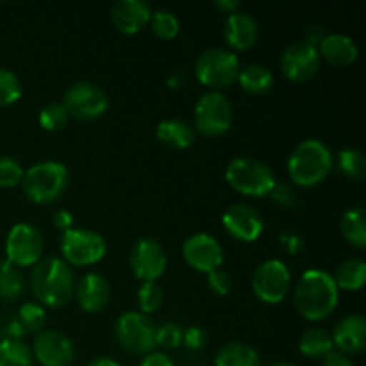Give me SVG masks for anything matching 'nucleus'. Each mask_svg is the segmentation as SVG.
<instances>
[{
	"label": "nucleus",
	"mask_w": 366,
	"mask_h": 366,
	"mask_svg": "<svg viewBox=\"0 0 366 366\" xmlns=\"http://www.w3.org/2000/svg\"><path fill=\"white\" fill-rule=\"evenodd\" d=\"M293 300L302 318L310 322H320L335 313L340 300V290L329 272L311 268L304 272L297 281Z\"/></svg>",
	"instance_id": "nucleus-1"
},
{
	"label": "nucleus",
	"mask_w": 366,
	"mask_h": 366,
	"mask_svg": "<svg viewBox=\"0 0 366 366\" xmlns=\"http://www.w3.org/2000/svg\"><path fill=\"white\" fill-rule=\"evenodd\" d=\"M32 293L41 306H66L75 292V279L71 268L59 257H45L34 264L31 272Z\"/></svg>",
	"instance_id": "nucleus-2"
},
{
	"label": "nucleus",
	"mask_w": 366,
	"mask_h": 366,
	"mask_svg": "<svg viewBox=\"0 0 366 366\" xmlns=\"http://www.w3.org/2000/svg\"><path fill=\"white\" fill-rule=\"evenodd\" d=\"M335 167L331 149L320 139H304L288 157V175L293 184L313 188L320 184Z\"/></svg>",
	"instance_id": "nucleus-3"
},
{
	"label": "nucleus",
	"mask_w": 366,
	"mask_h": 366,
	"mask_svg": "<svg viewBox=\"0 0 366 366\" xmlns=\"http://www.w3.org/2000/svg\"><path fill=\"white\" fill-rule=\"evenodd\" d=\"M70 175L66 164L59 161H41L24 172L21 189L34 204H50L66 192Z\"/></svg>",
	"instance_id": "nucleus-4"
},
{
	"label": "nucleus",
	"mask_w": 366,
	"mask_h": 366,
	"mask_svg": "<svg viewBox=\"0 0 366 366\" xmlns=\"http://www.w3.org/2000/svg\"><path fill=\"white\" fill-rule=\"evenodd\" d=\"M225 181L234 192L247 197H267L277 184L272 168L252 157L232 159L225 168Z\"/></svg>",
	"instance_id": "nucleus-5"
},
{
	"label": "nucleus",
	"mask_w": 366,
	"mask_h": 366,
	"mask_svg": "<svg viewBox=\"0 0 366 366\" xmlns=\"http://www.w3.org/2000/svg\"><path fill=\"white\" fill-rule=\"evenodd\" d=\"M239 61L234 52L227 49H209L200 54L195 63V75L199 82L213 92L234 84L239 75Z\"/></svg>",
	"instance_id": "nucleus-6"
},
{
	"label": "nucleus",
	"mask_w": 366,
	"mask_h": 366,
	"mask_svg": "<svg viewBox=\"0 0 366 366\" xmlns=\"http://www.w3.org/2000/svg\"><path fill=\"white\" fill-rule=\"evenodd\" d=\"M118 345L136 356H145L156 347V324L139 311H127L114 325Z\"/></svg>",
	"instance_id": "nucleus-7"
},
{
	"label": "nucleus",
	"mask_w": 366,
	"mask_h": 366,
	"mask_svg": "<svg viewBox=\"0 0 366 366\" xmlns=\"http://www.w3.org/2000/svg\"><path fill=\"white\" fill-rule=\"evenodd\" d=\"M107 245L106 239L95 231L89 229H74L63 232L61 236V254L64 263L75 264V267H92V264L102 261L106 256Z\"/></svg>",
	"instance_id": "nucleus-8"
},
{
	"label": "nucleus",
	"mask_w": 366,
	"mask_h": 366,
	"mask_svg": "<svg viewBox=\"0 0 366 366\" xmlns=\"http://www.w3.org/2000/svg\"><path fill=\"white\" fill-rule=\"evenodd\" d=\"M193 113H195V129L204 136L225 134L234 120L231 100L220 92L204 93Z\"/></svg>",
	"instance_id": "nucleus-9"
},
{
	"label": "nucleus",
	"mask_w": 366,
	"mask_h": 366,
	"mask_svg": "<svg viewBox=\"0 0 366 366\" xmlns=\"http://www.w3.org/2000/svg\"><path fill=\"white\" fill-rule=\"evenodd\" d=\"M61 104L66 107L71 118L89 122L97 120L106 113V109L109 107V99H107L106 92L95 82L79 81L64 92Z\"/></svg>",
	"instance_id": "nucleus-10"
},
{
	"label": "nucleus",
	"mask_w": 366,
	"mask_h": 366,
	"mask_svg": "<svg viewBox=\"0 0 366 366\" xmlns=\"http://www.w3.org/2000/svg\"><path fill=\"white\" fill-rule=\"evenodd\" d=\"M292 286L290 268L281 259H267L254 270L252 290L264 304H281Z\"/></svg>",
	"instance_id": "nucleus-11"
},
{
	"label": "nucleus",
	"mask_w": 366,
	"mask_h": 366,
	"mask_svg": "<svg viewBox=\"0 0 366 366\" xmlns=\"http://www.w3.org/2000/svg\"><path fill=\"white\" fill-rule=\"evenodd\" d=\"M43 254V234L31 224H16L6 238V256L16 268L34 267Z\"/></svg>",
	"instance_id": "nucleus-12"
},
{
	"label": "nucleus",
	"mask_w": 366,
	"mask_h": 366,
	"mask_svg": "<svg viewBox=\"0 0 366 366\" xmlns=\"http://www.w3.org/2000/svg\"><path fill=\"white\" fill-rule=\"evenodd\" d=\"M129 264L136 279L142 282H156L167 270V250L157 239L139 238L129 254Z\"/></svg>",
	"instance_id": "nucleus-13"
},
{
	"label": "nucleus",
	"mask_w": 366,
	"mask_h": 366,
	"mask_svg": "<svg viewBox=\"0 0 366 366\" xmlns=\"http://www.w3.org/2000/svg\"><path fill=\"white\" fill-rule=\"evenodd\" d=\"M32 357L41 366H70L75 360L71 340L61 331H41L32 342Z\"/></svg>",
	"instance_id": "nucleus-14"
},
{
	"label": "nucleus",
	"mask_w": 366,
	"mask_h": 366,
	"mask_svg": "<svg viewBox=\"0 0 366 366\" xmlns=\"http://www.w3.org/2000/svg\"><path fill=\"white\" fill-rule=\"evenodd\" d=\"M182 256L193 270L202 272V274L218 270L224 263V249L218 239L207 232H197L189 236L182 243Z\"/></svg>",
	"instance_id": "nucleus-15"
},
{
	"label": "nucleus",
	"mask_w": 366,
	"mask_h": 366,
	"mask_svg": "<svg viewBox=\"0 0 366 366\" xmlns=\"http://www.w3.org/2000/svg\"><path fill=\"white\" fill-rule=\"evenodd\" d=\"M320 54L317 46L306 41L292 43L281 56V70L286 79L293 82H304L315 77L320 68Z\"/></svg>",
	"instance_id": "nucleus-16"
},
{
	"label": "nucleus",
	"mask_w": 366,
	"mask_h": 366,
	"mask_svg": "<svg viewBox=\"0 0 366 366\" xmlns=\"http://www.w3.org/2000/svg\"><path fill=\"white\" fill-rule=\"evenodd\" d=\"M227 234L243 243H252L263 234L264 222L259 211L249 204H232L222 217Z\"/></svg>",
	"instance_id": "nucleus-17"
},
{
	"label": "nucleus",
	"mask_w": 366,
	"mask_h": 366,
	"mask_svg": "<svg viewBox=\"0 0 366 366\" xmlns=\"http://www.w3.org/2000/svg\"><path fill=\"white\" fill-rule=\"evenodd\" d=\"M331 340L332 345L338 349L336 352L345 354V356L363 352L366 347V320L363 315H345V317L335 325Z\"/></svg>",
	"instance_id": "nucleus-18"
},
{
	"label": "nucleus",
	"mask_w": 366,
	"mask_h": 366,
	"mask_svg": "<svg viewBox=\"0 0 366 366\" xmlns=\"http://www.w3.org/2000/svg\"><path fill=\"white\" fill-rule=\"evenodd\" d=\"M259 36L257 20L247 11H236L229 14L224 24V39L232 50L245 52L252 49Z\"/></svg>",
	"instance_id": "nucleus-19"
},
{
	"label": "nucleus",
	"mask_w": 366,
	"mask_h": 366,
	"mask_svg": "<svg viewBox=\"0 0 366 366\" xmlns=\"http://www.w3.org/2000/svg\"><path fill=\"white\" fill-rule=\"evenodd\" d=\"M74 295L77 299L79 307L84 313H99V311H102L109 304V282L100 274L89 272V274L82 275L81 281L75 285Z\"/></svg>",
	"instance_id": "nucleus-20"
},
{
	"label": "nucleus",
	"mask_w": 366,
	"mask_h": 366,
	"mask_svg": "<svg viewBox=\"0 0 366 366\" xmlns=\"http://www.w3.org/2000/svg\"><path fill=\"white\" fill-rule=\"evenodd\" d=\"M152 16V9L145 0H120L113 6L111 20L122 34H136L142 31Z\"/></svg>",
	"instance_id": "nucleus-21"
},
{
	"label": "nucleus",
	"mask_w": 366,
	"mask_h": 366,
	"mask_svg": "<svg viewBox=\"0 0 366 366\" xmlns=\"http://www.w3.org/2000/svg\"><path fill=\"white\" fill-rule=\"evenodd\" d=\"M317 50L320 54V59H325L329 64L338 68L350 66L352 63H356L357 54H360L356 41L350 36L340 34V32L325 36Z\"/></svg>",
	"instance_id": "nucleus-22"
},
{
	"label": "nucleus",
	"mask_w": 366,
	"mask_h": 366,
	"mask_svg": "<svg viewBox=\"0 0 366 366\" xmlns=\"http://www.w3.org/2000/svg\"><path fill=\"white\" fill-rule=\"evenodd\" d=\"M156 136L164 147L175 150H184L195 143V129L184 120L170 118L163 120L156 129Z\"/></svg>",
	"instance_id": "nucleus-23"
},
{
	"label": "nucleus",
	"mask_w": 366,
	"mask_h": 366,
	"mask_svg": "<svg viewBox=\"0 0 366 366\" xmlns=\"http://www.w3.org/2000/svg\"><path fill=\"white\" fill-rule=\"evenodd\" d=\"M214 366H263L259 352L249 343L229 342L214 356Z\"/></svg>",
	"instance_id": "nucleus-24"
},
{
	"label": "nucleus",
	"mask_w": 366,
	"mask_h": 366,
	"mask_svg": "<svg viewBox=\"0 0 366 366\" xmlns=\"http://www.w3.org/2000/svg\"><path fill=\"white\" fill-rule=\"evenodd\" d=\"M238 82L243 92L250 93V95H264L274 86V74L270 68L263 66V64H249L239 70Z\"/></svg>",
	"instance_id": "nucleus-25"
},
{
	"label": "nucleus",
	"mask_w": 366,
	"mask_h": 366,
	"mask_svg": "<svg viewBox=\"0 0 366 366\" xmlns=\"http://www.w3.org/2000/svg\"><path fill=\"white\" fill-rule=\"evenodd\" d=\"M332 279H335L338 290L360 292L366 281V263L363 259H356V257L345 259L343 263L338 264Z\"/></svg>",
	"instance_id": "nucleus-26"
},
{
	"label": "nucleus",
	"mask_w": 366,
	"mask_h": 366,
	"mask_svg": "<svg viewBox=\"0 0 366 366\" xmlns=\"http://www.w3.org/2000/svg\"><path fill=\"white\" fill-rule=\"evenodd\" d=\"M299 350L300 354L311 357V360H320V357L324 360L327 354L335 350V345H332L331 335L327 331L320 327H311L304 331V335L300 336Z\"/></svg>",
	"instance_id": "nucleus-27"
},
{
	"label": "nucleus",
	"mask_w": 366,
	"mask_h": 366,
	"mask_svg": "<svg viewBox=\"0 0 366 366\" xmlns=\"http://www.w3.org/2000/svg\"><path fill=\"white\" fill-rule=\"evenodd\" d=\"M365 209L363 207H350L343 213L340 227H342V234L350 245L357 247V249H365L366 247V222H365Z\"/></svg>",
	"instance_id": "nucleus-28"
},
{
	"label": "nucleus",
	"mask_w": 366,
	"mask_h": 366,
	"mask_svg": "<svg viewBox=\"0 0 366 366\" xmlns=\"http://www.w3.org/2000/svg\"><path fill=\"white\" fill-rule=\"evenodd\" d=\"M336 168L343 177L350 179V181H360L365 177L366 172L365 154L360 149H352V147L342 149L336 157Z\"/></svg>",
	"instance_id": "nucleus-29"
},
{
	"label": "nucleus",
	"mask_w": 366,
	"mask_h": 366,
	"mask_svg": "<svg viewBox=\"0 0 366 366\" xmlns=\"http://www.w3.org/2000/svg\"><path fill=\"white\" fill-rule=\"evenodd\" d=\"M24 292V275L9 261L0 263V300L13 302Z\"/></svg>",
	"instance_id": "nucleus-30"
},
{
	"label": "nucleus",
	"mask_w": 366,
	"mask_h": 366,
	"mask_svg": "<svg viewBox=\"0 0 366 366\" xmlns=\"http://www.w3.org/2000/svg\"><path fill=\"white\" fill-rule=\"evenodd\" d=\"M0 366H34L31 349L24 342H0Z\"/></svg>",
	"instance_id": "nucleus-31"
},
{
	"label": "nucleus",
	"mask_w": 366,
	"mask_h": 366,
	"mask_svg": "<svg viewBox=\"0 0 366 366\" xmlns=\"http://www.w3.org/2000/svg\"><path fill=\"white\" fill-rule=\"evenodd\" d=\"M18 322L21 324L25 332H36L39 335L45 331L46 311L39 302H25L18 311Z\"/></svg>",
	"instance_id": "nucleus-32"
},
{
	"label": "nucleus",
	"mask_w": 366,
	"mask_h": 366,
	"mask_svg": "<svg viewBox=\"0 0 366 366\" xmlns=\"http://www.w3.org/2000/svg\"><path fill=\"white\" fill-rule=\"evenodd\" d=\"M149 24L152 25L154 34L161 39H174L179 34V31H181L177 14L168 9L154 11Z\"/></svg>",
	"instance_id": "nucleus-33"
},
{
	"label": "nucleus",
	"mask_w": 366,
	"mask_h": 366,
	"mask_svg": "<svg viewBox=\"0 0 366 366\" xmlns=\"http://www.w3.org/2000/svg\"><path fill=\"white\" fill-rule=\"evenodd\" d=\"M70 114L61 102H50L39 111V125L49 132H57L66 127Z\"/></svg>",
	"instance_id": "nucleus-34"
},
{
	"label": "nucleus",
	"mask_w": 366,
	"mask_h": 366,
	"mask_svg": "<svg viewBox=\"0 0 366 366\" xmlns=\"http://www.w3.org/2000/svg\"><path fill=\"white\" fill-rule=\"evenodd\" d=\"M163 290H161L156 282H143V285L139 286L138 293H136L139 313L147 315V317L159 310L161 304H163Z\"/></svg>",
	"instance_id": "nucleus-35"
},
{
	"label": "nucleus",
	"mask_w": 366,
	"mask_h": 366,
	"mask_svg": "<svg viewBox=\"0 0 366 366\" xmlns=\"http://www.w3.org/2000/svg\"><path fill=\"white\" fill-rule=\"evenodd\" d=\"M21 97V82L16 74L0 66V107L13 106Z\"/></svg>",
	"instance_id": "nucleus-36"
},
{
	"label": "nucleus",
	"mask_w": 366,
	"mask_h": 366,
	"mask_svg": "<svg viewBox=\"0 0 366 366\" xmlns=\"http://www.w3.org/2000/svg\"><path fill=\"white\" fill-rule=\"evenodd\" d=\"M24 168L13 157H0V188H14L24 179Z\"/></svg>",
	"instance_id": "nucleus-37"
},
{
	"label": "nucleus",
	"mask_w": 366,
	"mask_h": 366,
	"mask_svg": "<svg viewBox=\"0 0 366 366\" xmlns=\"http://www.w3.org/2000/svg\"><path fill=\"white\" fill-rule=\"evenodd\" d=\"M182 343V329L181 325L174 322H167L161 327H156V347L161 349H177Z\"/></svg>",
	"instance_id": "nucleus-38"
},
{
	"label": "nucleus",
	"mask_w": 366,
	"mask_h": 366,
	"mask_svg": "<svg viewBox=\"0 0 366 366\" xmlns=\"http://www.w3.org/2000/svg\"><path fill=\"white\" fill-rule=\"evenodd\" d=\"M206 275H207V279H206L207 288H209L214 295L225 297L229 292H231L232 281H231V275H229L227 272H224L222 268H218V270L209 272V274H206Z\"/></svg>",
	"instance_id": "nucleus-39"
},
{
	"label": "nucleus",
	"mask_w": 366,
	"mask_h": 366,
	"mask_svg": "<svg viewBox=\"0 0 366 366\" xmlns=\"http://www.w3.org/2000/svg\"><path fill=\"white\" fill-rule=\"evenodd\" d=\"M182 343L186 345V349L189 350H202L207 343V332L202 327H188L186 331H182Z\"/></svg>",
	"instance_id": "nucleus-40"
},
{
	"label": "nucleus",
	"mask_w": 366,
	"mask_h": 366,
	"mask_svg": "<svg viewBox=\"0 0 366 366\" xmlns=\"http://www.w3.org/2000/svg\"><path fill=\"white\" fill-rule=\"evenodd\" d=\"M25 331L24 327H21V324L18 320H14V318H9V320H6L2 324V327H0V342H4V340H11V342H20L21 338H24Z\"/></svg>",
	"instance_id": "nucleus-41"
},
{
	"label": "nucleus",
	"mask_w": 366,
	"mask_h": 366,
	"mask_svg": "<svg viewBox=\"0 0 366 366\" xmlns=\"http://www.w3.org/2000/svg\"><path fill=\"white\" fill-rule=\"evenodd\" d=\"M139 366H174V361H172L170 356H167L164 352H156V350H152V352L143 356Z\"/></svg>",
	"instance_id": "nucleus-42"
},
{
	"label": "nucleus",
	"mask_w": 366,
	"mask_h": 366,
	"mask_svg": "<svg viewBox=\"0 0 366 366\" xmlns=\"http://www.w3.org/2000/svg\"><path fill=\"white\" fill-rule=\"evenodd\" d=\"M274 197V200L277 204H282V206H292V200H295L292 189H290L288 184H275V188L272 189L270 193Z\"/></svg>",
	"instance_id": "nucleus-43"
},
{
	"label": "nucleus",
	"mask_w": 366,
	"mask_h": 366,
	"mask_svg": "<svg viewBox=\"0 0 366 366\" xmlns=\"http://www.w3.org/2000/svg\"><path fill=\"white\" fill-rule=\"evenodd\" d=\"M52 222H54V225H56V229H59V231H63V232L70 231V229L74 227V217H71L70 211H66V209L57 211V213L54 214Z\"/></svg>",
	"instance_id": "nucleus-44"
},
{
	"label": "nucleus",
	"mask_w": 366,
	"mask_h": 366,
	"mask_svg": "<svg viewBox=\"0 0 366 366\" xmlns=\"http://www.w3.org/2000/svg\"><path fill=\"white\" fill-rule=\"evenodd\" d=\"M322 366H356V365L352 363V360H350L349 356L332 350L331 354H327V356L324 357V365Z\"/></svg>",
	"instance_id": "nucleus-45"
},
{
	"label": "nucleus",
	"mask_w": 366,
	"mask_h": 366,
	"mask_svg": "<svg viewBox=\"0 0 366 366\" xmlns=\"http://www.w3.org/2000/svg\"><path fill=\"white\" fill-rule=\"evenodd\" d=\"M214 6H217V9H220L222 13L227 14V16L229 14L236 13V11H239V2H236V0H217Z\"/></svg>",
	"instance_id": "nucleus-46"
},
{
	"label": "nucleus",
	"mask_w": 366,
	"mask_h": 366,
	"mask_svg": "<svg viewBox=\"0 0 366 366\" xmlns=\"http://www.w3.org/2000/svg\"><path fill=\"white\" fill-rule=\"evenodd\" d=\"M88 366H122L118 361L114 360H109V357H97V360H93L92 363H88Z\"/></svg>",
	"instance_id": "nucleus-47"
},
{
	"label": "nucleus",
	"mask_w": 366,
	"mask_h": 366,
	"mask_svg": "<svg viewBox=\"0 0 366 366\" xmlns=\"http://www.w3.org/2000/svg\"><path fill=\"white\" fill-rule=\"evenodd\" d=\"M270 366H293L292 363H274V365H270Z\"/></svg>",
	"instance_id": "nucleus-48"
}]
</instances>
